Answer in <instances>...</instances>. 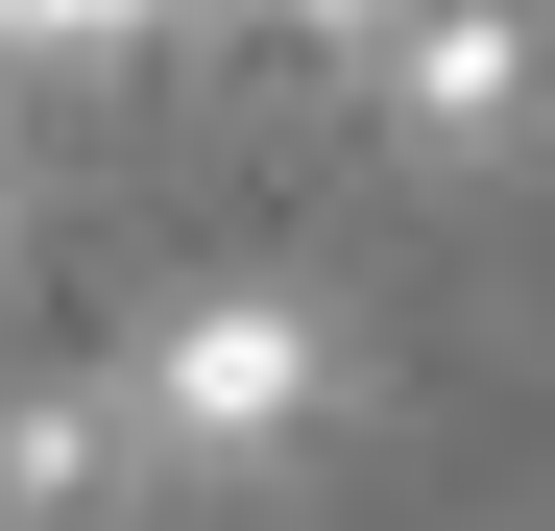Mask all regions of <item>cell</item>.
I'll list each match as a JSON object with an SVG mask.
<instances>
[{
  "instance_id": "3957f363",
  "label": "cell",
  "mask_w": 555,
  "mask_h": 531,
  "mask_svg": "<svg viewBox=\"0 0 555 531\" xmlns=\"http://www.w3.org/2000/svg\"><path fill=\"white\" fill-rule=\"evenodd\" d=\"M121 507H145V387L121 363L0 411V531H121Z\"/></svg>"
},
{
  "instance_id": "5b68a950",
  "label": "cell",
  "mask_w": 555,
  "mask_h": 531,
  "mask_svg": "<svg viewBox=\"0 0 555 531\" xmlns=\"http://www.w3.org/2000/svg\"><path fill=\"white\" fill-rule=\"evenodd\" d=\"M145 0H0V49H121Z\"/></svg>"
},
{
  "instance_id": "7a4b0ae2",
  "label": "cell",
  "mask_w": 555,
  "mask_h": 531,
  "mask_svg": "<svg viewBox=\"0 0 555 531\" xmlns=\"http://www.w3.org/2000/svg\"><path fill=\"white\" fill-rule=\"evenodd\" d=\"M531 98H555V25H531V0H411V25H387V145L411 169H507Z\"/></svg>"
},
{
  "instance_id": "6da1fadb",
  "label": "cell",
  "mask_w": 555,
  "mask_h": 531,
  "mask_svg": "<svg viewBox=\"0 0 555 531\" xmlns=\"http://www.w3.org/2000/svg\"><path fill=\"white\" fill-rule=\"evenodd\" d=\"M121 387H145V459H194V483H266V459H291V435L338 411V338H314L291 290H218V314H169Z\"/></svg>"
},
{
  "instance_id": "277c9868",
  "label": "cell",
  "mask_w": 555,
  "mask_h": 531,
  "mask_svg": "<svg viewBox=\"0 0 555 531\" xmlns=\"http://www.w3.org/2000/svg\"><path fill=\"white\" fill-rule=\"evenodd\" d=\"M387 25H411V0H266V49H314V73H362Z\"/></svg>"
}]
</instances>
